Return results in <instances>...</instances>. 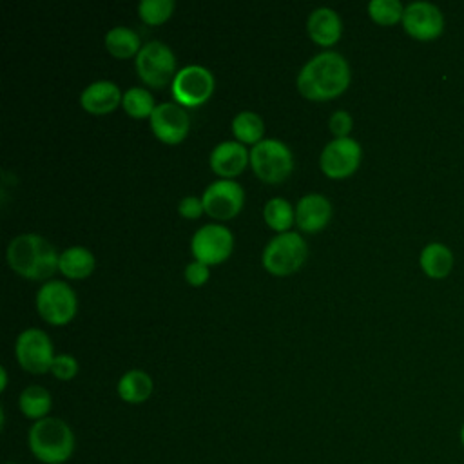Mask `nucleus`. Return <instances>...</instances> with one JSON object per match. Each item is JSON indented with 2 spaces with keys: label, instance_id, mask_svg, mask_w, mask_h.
<instances>
[{
  "label": "nucleus",
  "instance_id": "1",
  "mask_svg": "<svg viewBox=\"0 0 464 464\" xmlns=\"http://www.w3.org/2000/svg\"><path fill=\"white\" fill-rule=\"evenodd\" d=\"M352 72L346 58L332 49L308 58L297 72V89L304 98L326 100L341 94L350 83Z\"/></svg>",
  "mask_w": 464,
  "mask_h": 464
},
{
  "label": "nucleus",
  "instance_id": "2",
  "mask_svg": "<svg viewBox=\"0 0 464 464\" xmlns=\"http://www.w3.org/2000/svg\"><path fill=\"white\" fill-rule=\"evenodd\" d=\"M54 245L36 232L16 234L7 245L9 266L27 279H47L58 268Z\"/></svg>",
  "mask_w": 464,
  "mask_h": 464
},
{
  "label": "nucleus",
  "instance_id": "3",
  "mask_svg": "<svg viewBox=\"0 0 464 464\" xmlns=\"http://www.w3.org/2000/svg\"><path fill=\"white\" fill-rule=\"evenodd\" d=\"M27 446L38 462L63 464L74 453L76 437L63 419L49 415L33 422L27 431Z\"/></svg>",
  "mask_w": 464,
  "mask_h": 464
},
{
  "label": "nucleus",
  "instance_id": "4",
  "mask_svg": "<svg viewBox=\"0 0 464 464\" xmlns=\"http://www.w3.org/2000/svg\"><path fill=\"white\" fill-rule=\"evenodd\" d=\"M250 165L265 181H281L294 169L290 147L277 138H263L250 147Z\"/></svg>",
  "mask_w": 464,
  "mask_h": 464
},
{
  "label": "nucleus",
  "instance_id": "5",
  "mask_svg": "<svg viewBox=\"0 0 464 464\" xmlns=\"http://www.w3.org/2000/svg\"><path fill=\"white\" fill-rule=\"evenodd\" d=\"M304 257L306 243L299 232L292 230H285L270 237L261 254L265 268L276 276H285L297 270Z\"/></svg>",
  "mask_w": 464,
  "mask_h": 464
},
{
  "label": "nucleus",
  "instance_id": "6",
  "mask_svg": "<svg viewBox=\"0 0 464 464\" xmlns=\"http://www.w3.org/2000/svg\"><path fill=\"white\" fill-rule=\"evenodd\" d=\"M136 71L152 87L167 85L178 72L174 51L161 40L145 42L136 54Z\"/></svg>",
  "mask_w": 464,
  "mask_h": 464
},
{
  "label": "nucleus",
  "instance_id": "7",
  "mask_svg": "<svg viewBox=\"0 0 464 464\" xmlns=\"http://www.w3.org/2000/svg\"><path fill=\"white\" fill-rule=\"evenodd\" d=\"M36 308L45 321L65 324L76 314L78 297L69 283L62 279H47L36 292Z\"/></svg>",
  "mask_w": 464,
  "mask_h": 464
},
{
  "label": "nucleus",
  "instance_id": "8",
  "mask_svg": "<svg viewBox=\"0 0 464 464\" xmlns=\"http://www.w3.org/2000/svg\"><path fill=\"white\" fill-rule=\"evenodd\" d=\"M174 100L183 107H196L208 100L214 91V74L201 63H188L178 69L170 82Z\"/></svg>",
  "mask_w": 464,
  "mask_h": 464
},
{
  "label": "nucleus",
  "instance_id": "9",
  "mask_svg": "<svg viewBox=\"0 0 464 464\" xmlns=\"http://www.w3.org/2000/svg\"><path fill=\"white\" fill-rule=\"evenodd\" d=\"M14 355L20 366L31 373H44L51 370L54 350L51 337L36 326H29L16 335Z\"/></svg>",
  "mask_w": 464,
  "mask_h": 464
},
{
  "label": "nucleus",
  "instance_id": "10",
  "mask_svg": "<svg viewBox=\"0 0 464 464\" xmlns=\"http://www.w3.org/2000/svg\"><path fill=\"white\" fill-rule=\"evenodd\" d=\"M234 246V236L228 227L210 221L201 225L190 239V250L194 259H199L207 265L225 261Z\"/></svg>",
  "mask_w": 464,
  "mask_h": 464
},
{
  "label": "nucleus",
  "instance_id": "11",
  "mask_svg": "<svg viewBox=\"0 0 464 464\" xmlns=\"http://www.w3.org/2000/svg\"><path fill=\"white\" fill-rule=\"evenodd\" d=\"M243 199L245 190L234 178L214 179L201 194L205 212L216 219L234 218L241 210Z\"/></svg>",
  "mask_w": 464,
  "mask_h": 464
},
{
  "label": "nucleus",
  "instance_id": "12",
  "mask_svg": "<svg viewBox=\"0 0 464 464\" xmlns=\"http://www.w3.org/2000/svg\"><path fill=\"white\" fill-rule=\"evenodd\" d=\"M361 154L362 150L355 138H334L323 147L319 154V165L330 178H346L359 167Z\"/></svg>",
  "mask_w": 464,
  "mask_h": 464
},
{
  "label": "nucleus",
  "instance_id": "13",
  "mask_svg": "<svg viewBox=\"0 0 464 464\" xmlns=\"http://www.w3.org/2000/svg\"><path fill=\"white\" fill-rule=\"evenodd\" d=\"M402 25L410 36L415 40H435L444 31L442 11L430 2H410L404 5Z\"/></svg>",
  "mask_w": 464,
  "mask_h": 464
},
{
  "label": "nucleus",
  "instance_id": "14",
  "mask_svg": "<svg viewBox=\"0 0 464 464\" xmlns=\"http://www.w3.org/2000/svg\"><path fill=\"white\" fill-rule=\"evenodd\" d=\"M152 132L165 143L181 141L190 127L188 112L178 102H160L150 114Z\"/></svg>",
  "mask_w": 464,
  "mask_h": 464
},
{
  "label": "nucleus",
  "instance_id": "15",
  "mask_svg": "<svg viewBox=\"0 0 464 464\" xmlns=\"http://www.w3.org/2000/svg\"><path fill=\"white\" fill-rule=\"evenodd\" d=\"M210 167L223 178H234L239 174L246 161H250V150L237 140H223L210 150Z\"/></svg>",
  "mask_w": 464,
  "mask_h": 464
},
{
  "label": "nucleus",
  "instance_id": "16",
  "mask_svg": "<svg viewBox=\"0 0 464 464\" xmlns=\"http://www.w3.org/2000/svg\"><path fill=\"white\" fill-rule=\"evenodd\" d=\"M332 216V203L321 192H308L295 203V221L299 228L314 232L323 228Z\"/></svg>",
  "mask_w": 464,
  "mask_h": 464
},
{
  "label": "nucleus",
  "instance_id": "17",
  "mask_svg": "<svg viewBox=\"0 0 464 464\" xmlns=\"http://www.w3.org/2000/svg\"><path fill=\"white\" fill-rule=\"evenodd\" d=\"M306 31L315 44L332 45L341 36L343 22L335 9L328 5H319L310 11L306 18Z\"/></svg>",
  "mask_w": 464,
  "mask_h": 464
},
{
  "label": "nucleus",
  "instance_id": "18",
  "mask_svg": "<svg viewBox=\"0 0 464 464\" xmlns=\"http://www.w3.org/2000/svg\"><path fill=\"white\" fill-rule=\"evenodd\" d=\"M121 91L112 80H94L80 92V103L92 114L112 111L121 102Z\"/></svg>",
  "mask_w": 464,
  "mask_h": 464
},
{
  "label": "nucleus",
  "instance_id": "19",
  "mask_svg": "<svg viewBox=\"0 0 464 464\" xmlns=\"http://www.w3.org/2000/svg\"><path fill=\"white\" fill-rule=\"evenodd\" d=\"M152 388L154 384L150 375L140 368H130L125 373H121L116 384V392L120 399L130 404H140L147 401L152 393Z\"/></svg>",
  "mask_w": 464,
  "mask_h": 464
},
{
  "label": "nucleus",
  "instance_id": "20",
  "mask_svg": "<svg viewBox=\"0 0 464 464\" xmlns=\"http://www.w3.org/2000/svg\"><path fill=\"white\" fill-rule=\"evenodd\" d=\"M422 272L431 279H444L453 268V252L444 243H428L419 257Z\"/></svg>",
  "mask_w": 464,
  "mask_h": 464
},
{
  "label": "nucleus",
  "instance_id": "21",
  "mask_svg": "<svg viewBox=\"0 0 464 464\" xmlns=\"http://www.w3.org/2000/svg\"><path fill=\"white\" fill-rule=\"evenodd\" d=\"M94 268V254L82 246V245H72L67 246L60 252L58 257V270L72 279H82L87 277Z\"/></svg>",
  "mask_w": 464,
  "mask_h": 464
},
{
  "label": "nucleus",
  "instance_id": "22",
  "mask_svg": "<svg viewBox=\"0 0 464 464\" xmlns=\"http://www.w3.org/2000/svg\"><path fill=\"white\" fill-rule=\"evenodd\" d=\"M18 408L24 417L36 422L44 417H49V411L53 408V397L47 388L40 384H29L18 395Z\"/></svg>",
  "mask_w": 464,
  "mask_h": 464
},
{
  "label": "nucleus",
  "instance_id": "23",
  "mask_svg": "<svg viewBox=\"0 0 464 464\" xmlns=\"http://www.w3.org/2000/svg\"><path fill=\"white\" fill-rule=\"evenodd\" d=\"M140 34L127 25H114L105 33V47L116 58H129L141 49Z\"/></svg>",
  "mask_w": 464,
  "mask_h": 464
},
{
  "label": "nucleus",
  "instance_id": "24",
  "mask_svg": "<svg viewBox=\"0 0 464 464\" xmlns=\"http://www.w3.org/2000/svg\"><path fill=\"white\" fill-rule=\"evenodd\" d=\"M232 130H234L237 141L254 145L259 140H263L265 123H263V118L256 111L245 109V111H239L232 118Z\"/></svg>",
  "mask_w": 464,
  "mask_h": 464
},
{
  "label": "nucleus",
  "instance_id": "25",
  "mask_svg": "<svg viewBox=\"0 0 464 464\" xmlns=\"http://www.w3.org/2000/svg\"><path fill=\"white\" fill-rule=\"evenodd\" d=\"M263 218L274 230L285 232L290 228L292 221L295 219V208L290 205L286 198L274 196L266 199L263 207Z\"/></svg>",
  "mask_w": 464,
  "mask_h": 464
},
{
  "label": "nucleus",
  "instance_id": "26",
  "mask_svg": "<svg viewBox=\"0 0 464 464\" xmlns=\"http://www.w3.org/2000/svg\"><path fill=\"white\" fill-rule=\"evenodd\" d=\"M121 103L125 107V111L132 116V118H145L152 114L156 103H154V96L149 89L145 87H129L123 96H121Z\"/></svg>",
  "mask_w": 464,
  "mask_h": 464
},
{
  "label": "nucleus",
  "instance_id": "27",
  "mask_svg": "<svg viewBox=\"0 0 464 464\" xmlns=\"http://www.w3.org/2000/svg\"><path fill=\"white\" fill-rule=\"evenodd\" d=\"M368 13L372 20L382 25H392L402 20L404 5L399 0H370Z\"/></svg>",
  "mask_w": 464,
  "mask_h": 464
},
{
  "label": "nucleus",
  "instance_id": "28",
  "mask_svg": "<svg viewBox=\"0 0 464 464\" xmlns=\"http://www.w3.org/2000/svg\"><path fill=\"white\" fill-rule=\"evenodd\" d=\"M174 11V0H140L138 13L147 24H161Z\"/></svg>",
  "mask_w": 464,
  "mask_h": 464
},
{
  "label": "nucleus",
  "instance_id": "29",
  "mask_svg": "<svg viewBox=\"0 0 464 464\" xmlns=\"http://www.w3.org/2000/svg\"><path fill=\"white\" fill-rule=\"evenodd\" d=\"M51 372L60 381H71L78 373V361L71 353H56L51 364Z\"/></svg>",
  "mask_w": 464,
  "mask_h": 464
},
{
  "label": "nucleus",
  "instance_id": "30",
  "mask_svg": "<svg viewBox=\"0 0 464 464\" xmlns=\"http://www.w3.org/2000/svg\"><path fill=\"white\" fill-rule=\"evenodd\" d=\"M352 125H353L352 116H350V112L344 111V109L334 111V112L330 114V118H328V127H330V130H332V134H334L335 138L350 136Z\"/></svg>",
  "mask_w": 464,
  "mask_h": 464
},
{
  "label": "nucleus",
  "instance_id": "31",
  "mask_svg": "<svg viewBox=\"0 0 464 464\" xmlns=\"http://www.w3.org/2000/svg\"><path fill=\"white\" fill-rule=\"evenodd\" d=\"M183 274H185V279L190 285H201V283H205L208 279L210 270H208L207 263H203L199 259H192V261H188L185 265V272Z\"/></svg>",
  "mask_w": 464,
  "mask_h": 464
},
{
  "label": "nucleus",
  "instance_id": "32",
  "mask_svg": "<svg viewBox=\"0 0 464 464\" xmlns=\"http://www.w3.org/2000/svg\"><path fill=\"white\" fill-rule=\"evenodd\" d=\"M178 210H179L181 216L194 219V218H198L205 208H203L201 198L190 194V196H183V198L178 201Z\"/></svg>",
  "mask_w": 464,
  "mask_h": 464
},
{
  "label": "nucleus",
  "instance_id": "33",
  "mask_svg": "<svg viewBox=\"0 0 464 464\" xmlns=\"http://www.w3.org/2000/svg\"><path fill=\"white\" fill-rule=\"evenodd\" d=\"M5 386H7V370L5 366H0V388L5 390Z\"/></svg>",
  "mask_w": 464,
  "mask_h": 464
},
{
  "label": "nucleus",
  "instance_id": "34",
  "mask_svg": "<svg viewBox=\"0 0 464 464\" xmlns=\"http://www.w3.org/2000/svg\"><path fill=\"white\" fill-rule=\"evenodd\" d=\"M459 440H460V444H462V448H464V422H462V426H460V430H459Z\"/></svg>",
  "mask_w": 464,
  "mask_h": 464
},
{
  "label": "nucleus",
  "instance_id": "35",
  "mask_svg": "<svg viewBox=\"0 0 464 464\" xmlns=\"http://www.w3.org/2000/svg\"><path fill=\"white\" fill-rule=\"evenodd\" d=\"M5 464H16V462H11V460H9V462H5Z\"/></svg>",
  "mask_w": 464,
  "mask_h": 464
}]
</instances>
